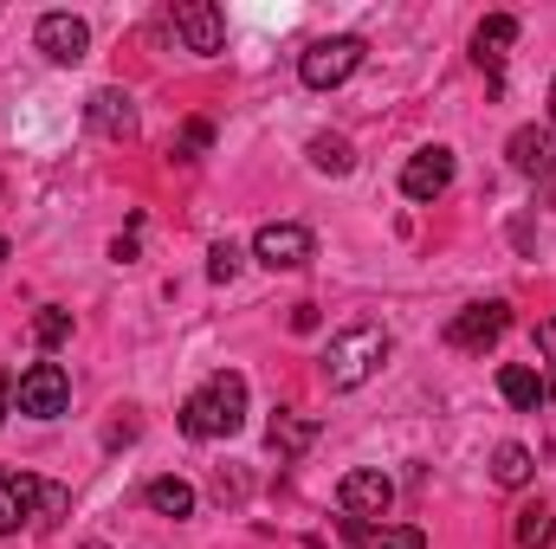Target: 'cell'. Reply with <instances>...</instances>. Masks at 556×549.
I'll use <instances>...</instances> for the list:
<instances>
[{"instance_id": "1", "label": "cell", "mask_w": 556, "mask_h": 549, "mask_svg": "<svg viewBox=\"0 0 556 549\" xmlns=\"http://www.w3.org/2000/svg\"><path fill=\"white\" fill-rule=\"evenodd\" d=\"M240 426H247V375H233V369L207 375L181 401V433L188 439H233Z\"/></svg>"}, {"instance_id": "2", "label": "cell", "mask_w": 556, "mask_h": 549, "mask_svg": "<svg viewBox=\"0 0 556 549\" xmlns=\"http://www.w3.org/2000/svg\"><path fill=\"white\" fill-rule=\"evenodd\" d=\"M389 362V330L382 323H350L324 343V382L330 388H363Z\"/></svg>"}, {"instance_id": "3", "label": "cell", "mask_w": 556, "mask_h": 549, "mask_svg": "<svg viewBox=\"0 0 556 549\" xmlns=\"http://www.w3.org/2000/svg\"><path fill=\"white\" fill-rule=\"evenodd\" d=\"M72 511V491L33 472H0V537H13L20 524H59Z\"/></svg>"}, {"instance_id": "4", "label": "cell", "mask_w": 556, "mask_h": 549, "mask_svg": "<svg viewBox=\"0 0 556 549\" xmlns=\"http://www.w3.org/2000/svg\"><path fill=\"white\" fill-rule=\"evenodd\" d=\"M363 72V39L356 33H330V39H311L304 52H298V78L311 85V91H337V85H350Z\"/></svg>"}, {"instance_id": "5", "label": "cell", "mask_w": 556, "mask_h": 549, "mask_svg": "<svg viewBox=\"0 0 556 549\" xmlns=\"http://www.w3.org/2000/svg\"><path fill=\"white\" fill-rule=\"evenodd\" d=\"M13 408L26 413V420H59V413L72 408V375H65L59 362H33V369H20V382H13Z\"/></svg>"}, {"instance_id": "6", "label": "cell", "mask_w": 556, "mask_h": 549, "mask_svg": "<svg viewBox=\"0 0 556 549\" xmlns=\"http://www.w3.org/2000/svg\"><path fill=\"white\" fill-rule=\"evenodd\" d=\"M253 259H260L266 272H298V266L317 259V240H311V227H298V220H273V227H260Z\"/></svg>"}, {"instance_id": "7", "label": "cell", "mask_w": 556, "mask_h": 549, "mask_svg": "<svg viewBox=\"0 0 556 549\" xmlns=\"http://www.w3.org/2000/svg\"><path fill=\"white\" fill-rule=\"evenodd\" d=\"M505 330H511V304H466V310L446 323V349L479 356V349H492Z\"/></svg>"}, {"instance_id": "8", "label": "cell", "mask_w": 556, "mask_h": 549, "mask_svg": "<svg viewBox=\"0 0 556 549\" xmlns=\"http://www.w3.org/2000/svg\"><path fill=\"white\" fill-rule=\"evenodd\" d=\"M337 505H343V518H356V524H376V518H389V505H395V485H389L382 472L356 465V472H343V478H337Z\"/></svg>"}, {"instance_id": "9", "label": "cell", "mask_w": 556, "mask_h": 549, "mask_svg": "<svg viewBox=\"0 0 556 549\" xmlns=\"http://www.w3.org/2000/svg\"><path fill=\"white\" fill-rule=\"evenodd\" d=\"M33 46H39L52 65H78V59L91 52V26H85L78 13H46V20L33 26Z\"/></svg>"}, {"instance_id": "10", "label": "cell", "mask_w": 556, "mask_h": 549, "mask_svg": "<svg viewBox=\"0 0 556 549\" xmlns=\"http://www.w3.org/2000/svg\"><path fill=\"white\" fill-rule=\"evenodd\" d=\"M175 33H181V46L201 52V59L227 46V20H220L214 0H175Z\"/></svg>"}, {"instance_id": "11", "label": "cell", "mask_w": 556, "mask_h": 549, "mask_svg": "<svg viewBox=\"0 0 556 549\" xmlns=\"http://www.w3.org/2000/svg\"><path fill=\"white\" fill-rule=\"evenodd\" d=\"M453 188V149H420V155H408V168H402V194L408 201H440Z\"/></svg>"}, {"instance_id": "12", "label": "cell", "mask_w": 556, "mask_h": 549, "mask_svg": "<svg viewBox=\"0 0 556 549\" xmlns=\"http://www.w3.org/2000/svg\"><path fill=\"white\" fill-rule=\"evenodd\" d=\"M85 117H91V130H98V137H111V142L137 137V98H130L124 85H104V91H91Z\"/></svg>"}, {"instance_id": "13", "label": "cell", "mask_w": 556, "mask_h": 549, "mask_svg": "<svg viewBox=\"0 0 556 549\" xmlns=\"http://www.w3.org/2000/svg\"><path fill=\"white\" fill-rule=\"evenodd\" d=\"M518 46V20L511 13H485L479 20V33H472V59H479V72H505V52Z\"/></svg>"}, {"instance_id": "14", "label": "cell", "mask_w": 556, "mask_h": 549, "mask_svg": "<svg viewBox=\"0 0 556 549\" xmlns=\"http://www.w3.org/2000/svg\"><path fill=\"white\" fill-rule=\"evenodd\" d=\"M505 155H511V168H518V175H551V168H556V130L525 124V130H511Z\"/></svg>"}, {"instance_id": "15", "label": "cell", "mask_w": 556, "mask_h": 549, "mask_svg": "<svg viewBox=\"0 0 556 549\" xmlns=\"http://www.w3.org/2000/svg\"><path fill=\"white\" fill-rule=\"evenodd\" d=\"M498 395H505V408L538 413L544 408V395H551V382H544L531 362H505V369H498Z\"/></svg>"}, {"instance_id": "16", "label": "cell", "mask_w": 556, "mask_h": 549, "mask_svg": "<svg viewBox=\"0 0 556 549\" xmlns=\"http://www.w3.org/2000/svg\"><path fill=\"white\" fill-rule=\"evenodd\" d=\"M343 537L363 549H427L415 524H356V518H343Z\"/></svg>"}, {"instance_id": "17", "label": "cell", "mask_w": 556, "mask_h": 549, "mask_svg": "<svg viewBox=\"0 0 556 549\" xmlns=\"http://www.w3.org/2000/svg\"><path fill=\"white\" fill-rule=\"evenodd\" d=\"M142 505H149L155 518H194V485H188V478H149Z\"/></svg>"}, {"instance_id": "18", "label": "cell", "mask_w": 556, "mask_h": 549, "mask_svg": "<svg viewBox=\"0 0 556 549\" xmlns=\"http://www.w3.org/2000/svg\"><path fill=\"white\" fill-rule=\"evenodd\" d=\"M311 439H317V420H304L298 408H278L273 413V452H278V459H298Z\"/></svg>"}, {"instance_id": "19", "label": "cell", "mask_w": 556, "mask_h": 549, "mask_svg": "<svg viewBox=\"0 0 556 549\" xmlns=\"http://www.w3.org/2000/svg\"><path fill=\"white\" fill-rule=\"evenodd\" d=\"M531 472H538V459H531V446H518V439H505V446L492 452V478H498L505 491H518V485H531Z\"/></svg>"}, {"instance_id": "20", "label": "cell", "mask_w": 556, "mask_h": 549, "mask_svg": "<svg viewBox=\"0 0 556 549\" xmlns=\"http://www.w3.org/2000/svg\"><path fill=\"white\" fill-rule=\"evenodd\" d=\"M518 549H556V511L551 505H525V511H518Z\"/></svg>"}, {"instance_id": "21", "label": "cell", "mask_w": 556, "mask_h": 549, "mask_svg": "<svg viewBox=\"0 0 556 549\" xmlns=\"http://www.w3.org/2000/svg\"><path fill=\"white\" fill-rule=\"evenodd\" d=\"M311 168H317V175H350V168H356V149L324 130V137H311Z\"/></svg>"}, {"instance_id": "22", "label": "cell", "mask_w": 556, "mask_h": 549, "mask_svg": "<svg viewBox=\"0 0 556 549\" xmlns=\"http://www.w3.org/2000/svg\"><path fill=\"white\" fill-rule=\"evenodd\" d=\"M33 336H39L46 349H59V343L72 336V310H59V304H46V310L33 317Z\"/></svg>"}, {"instance_id": "23", "label": "cell", "mask_w": 556, "mask_h": 549, "mask_svg": "<svg viewBox=\"0 0 556 549\" xmlns=\"http://www.w3.org/2000/svg\"><path fill=\"white\" fill-rule=\"evenodd\" d=\"M240 259H247V253H240L233 240H227V246H214V259H207V278H214V284H227V278L240 272Z\"/></svg>"}, {"instance_id": "24", "label": "cell", "mask_w": 556, "mask_h": 549, "mask_svg": "<svg viewBox=\"0 0 556 549\" xmlns=\"http://www.w3.org/2000/svg\"><path fill=\"white\" fill-rule=\"evenodd\" d=\"M207 142H214V130H207V124H188V137H181V155H201Z\"/></svg>"}, {"instance_id": "25", "label": "cell", "mask_w": 556, "mask_h": 549, "mask_svg": "<svg viewBox=\"0 0 556 549\" xmlns=\"http://www.w3.org/2000/svg\"><path fill=\"white\" fill-rule=\"evenodd\" d=\"M538 349L551 356V375H556V317H544V323H538Z\"/></svg>"}, {"instance_id": "26", "label": "cell", "mask_w": 556, "mask_h": 549, "mask_svg": "<svg viewBox=\"0 0 556 549\" xmlns=\"http://www.w3.org/2000/svg\"><path fill=\"white\" fill-rule=\"evenodd\" d=\"M7 408H13V382L0 375V420H7Z\"/></svg>"}, {"instance_id": "27", "label": "cell", "mask_w": 556, "mask_h": 549, "mask_svg": "<svg viewBox=\"0 0 556 549\" xmlns=\"http://www.w3.org/2000/svg\"><path fill=\"white\" fill-rule=\"evenodd\" d=\"M551 130H556V78H551Z\"/></svg>"}]
</instances>
